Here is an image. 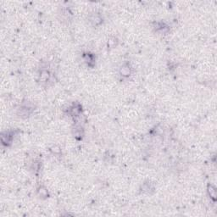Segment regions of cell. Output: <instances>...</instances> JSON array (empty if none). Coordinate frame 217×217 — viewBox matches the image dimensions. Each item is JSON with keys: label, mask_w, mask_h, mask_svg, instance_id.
<instances>
[{"label": "cell", "mask_w": 217, "mask_h": 217, "mask_svg": "<svg viewBox=\"0 0 217 217\" xmlns=\"http://www.w3.org/2000/svg\"><path fill=\"white\" fill-rule=\"evenodd\" d=\"M121 74L123 75H129V74H130V68L127 66V65H125V66L122 67V69H121Z\"/></svg>", "instance_id": "obj_1"}]
</instances>
